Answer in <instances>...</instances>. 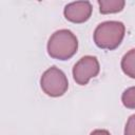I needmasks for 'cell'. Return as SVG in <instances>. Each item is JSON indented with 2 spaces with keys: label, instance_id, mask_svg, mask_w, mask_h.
<instances>
[{
  "label": "cell",
  "instance_id": "obj_8",
  "mask_svg": "<svg viewBox=\"0 0 135 135\" xmlns=\"http://www.w3.org/2000/svg\"><path fill=\"white\" fill-rule=\"evenodd\" d=\"M122 104L128 109H135V86L123 91L121 95Z\"/></svg>",
  "mask_w": 135,
  "mask_h": 135
},
{
  "label": "cell",
  "instance_id": "obj_2",
  "mask_svg": "<svg viewBox=\"0 0 135 135\" xmlns=\"http://www.w3.org/2000/svg\"><path fill=\"white\" fill-rule=\"evenodd\" d=\"M126 33L124 24L120 21H104L97 25L94 31L95 44L103 50H115L123 40Z\"/></svg>",
  "mask_w": 135,
  "mask_h": 135
},
{
  "label": "cell",
  "instance_id": "obj_10",
  "mask_svg": "<svg viewBox=\"0 0 135 135\" xmlns=\"http://www.w3.org/2000/svg\"><path fill=\"white\" fill-rule=\"evenodd\" d=\"M90 135H111L108 130H94Z\"/></svg>",
  "mask_w": 135,
  "mask_h": 135
},
{
  "label": "cell",
  "instance_id": "obj_5",
  "mask_svg": "<svg viewBox=\"0 0 135 135\" xmlns=\"http://www.w3.org/2000/svg\"><path fill=\"white\" fill-rule=\"evenodd\" d=\"M66 20L73 23H83L92 15V4L90 1H76L65 5L63 11Z\"/></svg>",
  "mask_w": 135,
  "mask_h": 135
},
{
  "label": "cell",
  "instance_id": "obj_6",
  "mask_svg": "<svg viewBox=\"0 0 135 135\" xmlns=\"http://www.w3.org/2000/svg\"><path fill=\"white\" fill-rule=\"evenodd\" d=\"M121 70L127 76L135 79V49L130 50L123 55L121 59Z\"/></svg>",
  "mask_w": 135,
  "mask_h": 135
},
{
  "label": "cell",
  "instance_id": "obj_4",
  "mask_svg": "<svg viewBox=\"0 0 135 135\" xmlns=\"http://www.w3.org/2000/svg\"><path fill=\"white\" fill-rule=\"evenodd\" d=\"M100 65L95 56H83L73 68V78L79 85H85L88 82L99 74Z\"/></svg>",
  "mask_w": 135,
  "mask_h": 135
},
{
  "label": "cell",
  "instance_id": "obj_1",
  "mask_svg": "<svg viewBox=\"0 0 135 135\" xmlns=\"http://www.w3.org/2000/svg\"><path fill=\"white\" fill-rule=\"evenodd\" d=\"M78 50V39L70 30L56 31L47 41V53L54 59L68 60Z\"/></svg>",
  "mask_w": 135,
  "mask_h": 135
},
{
  "label": "cell",
  "instance_id": "obj_7",
  "mask_svg": "<svg viewBox=\"0 0 135 135\" xmlns=\"http://www.w3.org/2000/svg\"><path fill=\"white\" fill-rule=\"evenodd\" d=\"M99 12L101 14H114L121 12L126 2L123 0H98Z\"/></svg>",
  "mask_w": 135,
  "mask_h": 135
},
{
  "label": "cell",
  "instance_id": "obj_3",
  "mask_svg": "<svg viewBox=\"0 0 135 135\" xmlns=\"http://www.w3.org/2000/svg\"><path fill=\"white\" fill-rule=\"evenodd\" d=\"M42 91L51 97L62 96L69 88V81L65 74L56 66L47 69L40 78Z\"/></svg>",
  "mask_w": 135,
  "mask_h": 135
},
{
  "label": "cell",
  "instance_id": "obj_9",
  "mask_svg": "<svg viewBox=\"0 0 135 135\" xmlns=\"http://www.w3.org/2000/svg\"><path fill=\"white\" fill-rule=\"evenodd\" d=\"M124 135H135V114L129 117L124 127Z\"/></svg>",
  "mask_w": 135,
  "mask_h": 135
}]
</instances>
